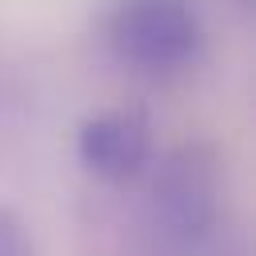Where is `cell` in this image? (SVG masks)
<instances>
[{
    "mask_svg": "<svg viewBox=\"0 0 256 256\" xmlns=\"http://www.w3.org/2000/svg\"><path fill=\"white\" fill-rule=\"evenodd\" d=\"M76 156L92 176L128 184L152 164V124L136 108L96 112L76 132Z\"/></svg>",
    "mask_w": 256,
    "mask_h": 256,
    "instance_id": "obj_3",
    "label": "cell"
},
{
    "mask_svg": "<svg viewBox=\"0 0 256 256\" xmlns=\"http://www.w3.org/2000/svg\"><path fill=\"white\" fill-rule=\"evenodd\" d=\"M0 256H40L28 224L12 208H0Z\"/></svg>",
    "mask_w": 256,
    "mask_h": 256,
    "instance_id": "obj_4",
    "label": "cell"
},
{
    "mask_svg": "<svg viewBox=\"0 0 256 256\" xmlns=\"http://www.w3.org/2000/svg\"><path fill=\"white\" fill-rule=\"evenodd\" d=\"M220 216V160L208 144L172 148L152 180V220L172 244H200Z\"/></svg>",
    "mask_w": 256,
    "mask_h": 256,
    "instance_id": "obj_2",
    "label": "cell"
},
{
    "mask_svg": "<svg viewBox=\"0 0 256 256\" xmlns=\"http://www.w3.org/2000/svg\"><path fill=\"white\" fill-rule=\"evenodd\" d=\"M108 44L140 72H176L200 56L204 24L192 0H116Z\"/></svg>",
    "mask_w": 256,
    "mask_h": 256,
    "instance_id": "obj_1",
    "label": "cell"
}]
</instances>
